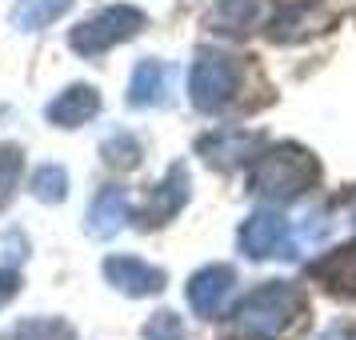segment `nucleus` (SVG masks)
<instances>
[{
    "label": "nucleus",
    "instance_id": "f257e3e1",
    "mask_svg": "<svg viewBox=\"0 0 356 340\" xmlns=\"http://www.w3.org/2000/svg\"><path fill=\"white\" fill-rule=\"evenodd\" d=\"M321 177V164L312 152L296 145H276L268 152H260L252 172H248V188L260 200H273V204H289L296 196H305Z\"/></svg>",
    "mask_w": 356,
    "mask_h": 340
},
{
    "label": "nucleus",
    "instance_id": "f03ea898",
    "mask_svg": "<svg viewBox=\"0 0 356 340\" xmlns=\"http://www.w3.org/2000/svg\"><path fill=\"white\" fill-rule=\"evenodd\" d=\"M300 312H305V292L289 280H268L236 308V332L252 340H276Z\"/></svg>",
    "mask_w": 356,
    "mask_h": 340
},
{
    "label": "nucleus",
    "instance_id": "7ed1b4c3",
    "mask_svg": "<svg viewBox=\"0 0 356 340\" xmlns=\"http://www.w3.org/2000/svg\"><path fill=\"white\" fill-rule=\"evenodd\" d=\"M241 92V65L225 52H200L188 72V97L200 113H220Z\"/></svg>",
    "mask_w": 356,
    "mask_h": 340
},
{
    "label": "nucleus",
    "instance_id": "20e7f679",
    "mask_svg": "<svg viewBox=\"0 0 356 340\" xmlns=\"http://www.w3.org/2000/svg\"><path fill=\"white\" fill-rule=\"evenodd\" d=\"M140 29H145V13L140 8L113 4V8H100L97 17L81 20L68 40H72V49L81 52V56H100V52H108L113 44H120V40H132Z\"/></svg>",
    "mask_w": 356,
    "mask_h": 340
},
{
    "label": "nucleus",
    "instance_id": "39448f33",
    "mask_svg": "<svg viewBox=\"0 0 356 340\" xmlns=\"http://www.w3.org/2000/svg\"><path fill=\"white\" fill-rule=\"evenodd\" d=\"M300 244L292 241V228L280 212H252L241 228V252L248 260H273V257H296Z\"/></svg>",
    "mask_w": 356,
    "mask_h": 340
},
{
    "label": "nucleus",
    "instance_id": "423d86ee",
    "mask_svg": "<svg viewBox=\"0 0 356 340\" xmlns=\"http://www.w3.org/2000/svg\"><path fill=\"white\" fill-rule=\"evenodd\" d=\"M232 292H236V273H232L228 264H209V268H200V273L188 280V292H184V296H188V305H193L196 316L216 321L228 308Z\"/></svg>",
    "mask_w": 356,
    "mask_h": 340
},
{
    "label": "nucleus",
    "instance_id": "0eeeda50",
    "mask_svg": "<svg viewBox=\"0 0 356 340\" xmlns=\"http://www.w3.org/2000/svg\"><path fill=\"white\" fill-rule=\"evenodd\" d=\"M104 280L124 296H152L164 289V273L140 257H108L104 260Z\"/></svg>",
    "mask_w": 356,
    "mask_h": 340
},
{
    "label": "nucleus",
    "instance_id": "6e6552de",
    "mask_svg": "<svg viewBox=\"0 0 356 340\" xmlns=\"http://www.w3.org/2000/svg\"><path fill=\"white\" fill-rule=\"evenodd\" d=\"M129 220H132L129 193H124L120 184H104V188L92 196V204H88V220H84V228H88L97 241H108V236H116Z\"/></svg>",
    "mask_w": 356,
    "mask_h": 340
},
{
    "label": "nucleus",
    "instance_id": "1a4fd4ad",
    "mask_svg": "<svg viewBox=\"0 0 356 340\" xmlns=\"http://www.w3.org/2000/svg\"><path fill=\"white\" fill-rule=\"evenodd\" d=\"M97 113H100V92L92 84H72V88H65V92L44 108L49 124H56V129H81V124H88Z\"/></svg>",
    "mask_w": 356,
    "mask_h": 340
},
{
    "label": "nucleus",
    "instance_id": "9d476101",
    "mask_svg": "<svg viewBox=\"0 0 356 340\" xmlns=\"http://www.w3.org/2000/svg\"><path fill=\"white\" fill-rule=\"evenodd\" d=\"M168 84H172V68L164 60H140L129 81V104L132 108H156L168 100Z\"/></svg>",
    "mask_w": 356,
    "mask_h": 340
},
{
    "label": "nucleus",
    "instance_id": "9b49d317",
    "mask_svg": "<svg viewBox=\"0 0 356 340\" xmlns=\"http://www.w3.org/2000/svg\"><path fill=\"white\" fill-rule=\"evenodd\" d=\"M188 188H193V180H188V168L184 164H172L168 168V177L152 188V200H148V225H164V220H172L184 204H188Z\"/></svg>",
    "mask_w": 356,
    "mask_h": 340
},
{
    "label": "nucleus",
    "instance_id": "f8f14e48",
    "mask_svg": "<svg viewBox=\"0 0 356 340\" xmlns=\"http://www.w3.org/2000/svg\"><path fill=\"white\" fill-rule=\"evenodd\" d=\"M260 148V136L252 132H212L200 140V156L212 164V168H232V164H244L252 161V152Z\"/></svg>",
    "mask_w": 356,
    "mask_h": 340
},
{
    "label": "nucleus",
    "instance_id": "ddd939ff",
    "mask_svg": "<svg viewBox=\"0 0 356 340\" xmlns=\"http://www.w3.org/2000/svg\"><path fill=\"white\" fill-rule=\"evenodd\" d=\"M268 20V0H220L212 8V24L228 36H244Z\"/></svg>",
    "mask_w": 356,
    "mask_h": 340
},
{
    "label": "nucleus",
    "instance_id": "4468645a",
    "mask_svg": "<svg viewBox=\"0 0 356 340\" xmlns=\"http://www.w3.org/2000/svg\"><path fill=\"white\" fill-rule=\"evenodd\" d=\"M312 276H316V280H324V284L337 292V296H353V300H356V244L328 252V257L312 268Z\"/></svg>",
    "mask_w": 356,
    "mask_h": 340
},
{
    "label": "nucleus",
    "instance_id": "2eb2a0df",
    "mask_svg": "<svg viewBox=\"0 0 356 340\" xmlns=\"http://www.w3.org/2000/svg\"><path fill=\"white\" fill-rule=\"evenodd\" d=\"M72 8V0H17L13 8V29L20 33H40L52 20H60Z\"/></svg>",
    "mask_w": 356,
    "mask_h": 340
},
{
    "label": "nucleus",
    "instance_id": "dca6fc26",
    "mask_svg": "<svg viewBox=\"0 0 356 340\" xmlns=\"http://www.w3.org/2000/svg\"><path fill=\"white\" fill-rule=\"evenodd\" d=\"M33 196L36 200H44V204H60L68 196V172L60 168V164H40L33 172Z\"/></svg>",
    "mask_w": 356,
    "mask_h": 340
},
{
    "label": "nucleus",
    "instance_id": "f3484780",
    "mask_svg": "<svg viewBox=\"0 0 356 340\" xmlns=\"http://www.w3.org/2000/svg\"><path fill=\"white\" fill-rule=\"evenodd\" d=\"M20 177H24V152L17 145H0V209L13 204Z\"/></svg>",
    "mask_w": 356,
    "mask_h": 340
},
{
    "label": "nucleus",
    "instance_id": "a211bd4d",
    "mask_svg": "<svg viewBox=\"0 0 356 340\" xmlns=\"http://www.w3.org/2000/svg\"><path fill=\"white\" fill-rule=\"evenodd\" d=\"M4 340H72V328L56 316H33V321H20Z\"/></svg>",
    "mask_w": 356,
    "mask_h": 340
},
{
    "label": "nucleus",
    "instance_id": "6ab92c4d",
    "mask_svg": "<svg viewBox=\"0 0 356 340\" xmlns=\"http://www.w3.org/2000/svg\"><path fill=\"white\" fill-rule=\"evenodd\" d=\"M100 156H104V164H113V168H136L140 164V140L132 132H113L100 145Z\"/></svg>",
    "mask_w": 356,
    "mask_h": 340
},
{
    "label": "nucleus",
    "instance_id": "aec40b11",
    "mask_svg": "<svg viewBox=\"0 0 356 340\" xmlns=\"http://www.w3.org/2000/svg\"><path fill=\"white\" fill-rule=\"evenodd\" d=\"M145 340H184V324H180L177 312H156L152 321L145 324Z\"/></svg>",
    "mask_w": 356,
    "mask_h": 340
},
{
    "label": "nucleus",
    "instance_id": "412c9836",
    "mask_svg": "<svg viewBox=\"0 0 356 340\" xmlns=\"http://www.w3.org/2000/svg\"><path fill=\"white\" fill-rule=\"evenodd\" d=\"M17 284H20V276L17 273H0V308L8 305L13 296H17Z\"/></svg>",
    "mask_w": 356,
    "mask_h": 340
},
{
    "label": "nucleus",
    "instance_id": "4be33fe9",
    "mask_svg": "<svg viewBox=\"0 0 356 340\" xmlns=\"http://www.w3.org/2000/svg\"><path fill=\"white\" fill-rule=\"evenodd\" d=\"M353 220H356V216H353Z\"/></svg>",
    "mask_w": 356,
    "mask_h": 340
}]
</instances>
